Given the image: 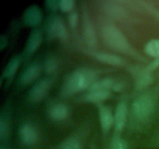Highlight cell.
I'll return each mask as SVG.
<instances>
[{
  "label": "cell",
  "mask_w": 159,
  "mask_h": 149,
  "mask_svg": "<svg viewBox=\"0 0 159 149\" xmlns=\"http://www.w3.org/2000/svg\"><path fill=\"white\" fill-rule=\"evenodd\" d=\"M96 81V74L89 68H79L68 76L62 85L61 93L70 96L79 92L89 88Z\"/></svg>",
  "instance_id": "1"
},
{
  "label": "cell",
  "mask_w": 159,
  "mask_h": 149,
  "mask_svg": "<svg viewBox=\"0 0 159 149\" xmlns=\"http://www.w3.org/2000/svg\"><path fill=\"white\" fill-rule=\"evenodd\" d=\"M102 37L105 43L115 51L131 55H138V53L132 49L125 36L113 25L107 24L103 26L102 29Z\"/></svg>",
  "instance_id": "2"
},
{
  "label": "cell",
  "mask_w": 159,
  "mask_h": 149,
  "mask_svg": "<svg viewBox=\"0 0 159 149\" xmlns=\"http://www.w3.org/2000/svg\"><path fill=\"white\" fill-rule=\"evenodd\" d=\"M155 107L154 99L150 95L144 94L136 99L132 105L133 113L138 119L144 120L151 116Z\"/></svg>",
  "instance_id": "3"
},
{
  "label": "cell",
  "mask_w": 159,
  "mask_h": 149,
  "mask_svg": "<svg viewBox=\"0 0 159 149\" xmlns=\"http://www.w3.org/2000/svg\"><path fill=\"white\" fill-rule=\"evenodd\" d=\"M48 35L51 38L59 39L65 41L68 39V29L63 20L59 16H54L50 20L48 25Z\"/></svg>",
  "instance_id": "4"
},
{
  "label": "cell",
  "mask_w": 159,
  "mask_h": 149,
  "mask_svg": "<svg viewBox=\"0 0 159 149\" xmlns=\"http://www.w3.org/2000/svg\"><path fill=\"white\" fill-rule=\"evenodd\" d=\"M51 88V82L48 79H41L38 81L29 92V98L33 102L41 101L48 94Z\"/></svg>",
  "instance_id": "5"
},
{
  "label": "cell",
  "mask_w": 159,
  "mask_h": 149,
  "mask_svg": "<svg viewBox=\"0 0 159 149\" xmlns=\"http://www.w3.org/2000/svg\"><path fill=\"white\" fill-rule=\"evenodd\" d=\"M20 138L22 142L27 146H32L38 141V132L30 124H24L19 130Z\"/></svg>",
  "instance_id": "6"
},
{
  "label": "cell",
  "mask_w": 159,
  "mask_h": 149,
  "mask_svg": "<svg viewBox=\"0 0 159 149\" xmlns=\"http://www.w3.org/2000/svg\"><path fill=\"white\" fill-rule=\"evenodd\" d=\"M41 9L37 6H30L23 13V22L29 26H35L41 22Z\"/></svg>",
  "instance_id": "7"
},
{
  "label": "cell",
  "mask_w": 159,
  "mask_h": 149,
  "mask_svg": "<svg viewBox=\"0 0 159 149\" xmlns=\"http://www.w3.org/2000/svg\"><path fill=\"white\" fill-rule=\"evenodd\" d=\"M83 34L85 42L89 47H95L97 45L96 31L87 14H84L83 16Z\"/></svg>",
  "instance_id": "8"
},
{
  "label": "cell",
  "mask_w": 159,
  "mask_h": 149,
  "mask_svg": "<svg viewBox=\"0 0 159 149\" xmlns=\"http://www.w3.org/2000/svg\"><path fill=\"white\" fill-rule=\"evenodd\" d=\"M127 111V106L125 102H120L117 104L114 113V126L116 131H121L125 127Z\"/></svg>",
  "instance_id": "9"
},
{
  "label": "cell",
  "mask_w": 159,
  "mask_h": 149,
  "mask_svg": "<svg viewBox=\"0 0 159 149\" xmlns=\"http://www.w3.org/2000/svg\"><path fill=\"white\" fill-rule=\"evenodd\" d=\"M41 68L38 64H32L25 69L22 73L20 79V83L23 85H26L34 82L40 74Z\"/></svg>",
  "instance_id": "10"
},
{
  "label": "cell",
  "mask_w": 159,
  "mask_h": 149,
  "mask_svg": "<svg viewBox=\"0 0 159 149\" xmlns=\"http://www.w3.org/2000/svg\"><path fill=\"white\" fill-rule=\"evenodd\" d=\"M99 118L101 127L105 132L109 131L114 125V115L107 106H101L99 108Z\"/></svg>",
  "instance_id": "11"
},
{
  "label": "cell",
  "mask_w": 159,
  "mask_h": 149,
  "mask_svg": "<svg viewBox=\"0 0 159 149\" xmlns=\"http://www.w3.org/2000/svg\"><path fill=\"white\" fill-rule=\"evenodd\" d=\"M92 55L102 63L107 64L113 66H123L126 64L125 61L123 60L120 57L110 53L104 52H93Z\"/></svg>",
  "instance_id": "12"
},
{
  "label": "cell",
  "mask_w": 159,
  "mask_h": 149,
  "mask_svg": "<svg viewBox=\"0 0 159 149\" xmlns=\"http://www.w3.org/2000/svg\"><path fill=\"white\" fill-rule=\"evenodd\" d=\"M68 108L65 104L57 102L51 106L49 110V116L55 121H61L66 119L68 116Z\"/></svg>",
  "instance_id": "13"
},
{
  "label": "cell",
  "mask_w": 159,
  "mask_h": 149,
  "mask_svg": "<svg viewBox=\"0 0 159 149\" xmlns=\"http://www.w3.org/2000/svg\"><path fill=\"white\" fill-rule=\"evenodd\" d=\"M111 96V92L102 90H89L83 97V100L92 103H100L107 100Z\"/></svg>",
  "instance_id": "14"
},
{
  "label": "cell",
  "mask_w": 159,
  "mask_h": 149,
  "mask_svg": "<svg viewBox=\"0 0 159 149\" xmlns=\"http://www.w3.org/2000/svg\"><path fill=\"white\" fill-rule=\"evenodd\" d=\"M42 42V34L41 32L38 29L34 30L29 36L26 46V54L30 55L32 54L37 51L40 46Z\"/></svg>",
  "instance_id": "15"
},
{
  "label": "cell",
  "mask_w": 159,
  "mask_h": 149,
  "mask_svg": "<svg viewBox=\"0 0 159 149\" xmlns=\"http://www.w3.org/2000/svg\"><path fill=\"white\" fill-rule=\"evenodd\" d=\"M20 63H21V57L20 56H15L12 57L10 61H9L8 65H6V68H5L4 71L2 74V79L5 80H10L15 74L16 73L17 70H18L19 67H20Z\"/></svg>",
  "instance_id": "16"
},
{
  "label": "cell",
  "mask_w": 159,
  "mask_h": 149,
  "mask_svg": "<svg viewBox=\"0 0 159 149\" xmlns=\"http://www.w3.org/2000/svg\"><path fill=\"white\" fill-rule=\"evenodd\" d=\"M105 9L107 13L110 14L111 16L115 17L118 20L120 19L124 16V9L120 6L117 2H105Z\"/></svg>",
  "instance_id": "17"
},
{
  "label": "cell",
  "mask_w": 159,
  "mask_h": 149,
  "mask_svg": "<svg viewBox=\"0 0 159 149\" xmlns=\"http://www.w3.org/2000/svg\"><path fill=\"white\" fill-rule=\"evenodd\" d=\"M153 81L152 74L149 73L148 70L139 71L136 74V85L138 88H142L150 85Z\"/></svg>",
  "instance_id": "18"
},
{
  "label": "cell",
  "mask_w": 159,
  "mask_h": 149,
  "mask_svg": "<svg viewBox=\"0 0 159 149\" xmlns=\"http://www.w3.org/2000/svg\"><path fill=\"white\" fill-rule=\"evenodd\" d=\"M144 51L148 55L155 59L159 57V39H153L148 42L144 47Z\"/></svg>",
  "instance_id": "19"
},
{
  "label": "cell",
  "mask_w": 159,
  "mask_h": 149,
  "mask_svg": "<svg viewBox=\"0 0 159 149\" xmlns=\"http://www.w3.org/2000/svg\"><path fill=\"white\" fill-rule=\"evenodd\" d=\"M58 149H82V143L76 137H70L61 143Z\"/></svg>",
  "instance_id": "20"
},
{
  "label": "cell",
  "mask_w": 159,
  "mask_h": 149,
  "mask_svg": "<svg viewBox=\"0 0 159 149\" xmlns=\"http://www.w3.org/2000/svg\"><path fill=\"white\" fill-rule=\"evenodd\" d=\"M57 68V61L54 57L47 59L43 65V69L47 74H54Z\"/></svg>",
  "instance_id": "21"
},
{
  "label": "cell",
  "mask_w": 159,
  "mask_h": 149,
  "mask_svg": "<svg viewBox=\"0 0 159 149\" xmlns=\"http://www.w3.org/2000/svg\"><path fill=\"white\" fill-rule=\"evenodd\" d=\"M127 143L123 138L116 137L112 140L109 149H127Z\"/></svg>",
  "instance_id": "22"
},
{
  "label": "cell",
  "mask_w": 159,
  "mask_h": 149,
  "mask_svg": "<svg viewBox=\"0 0 159 149\" xmlns=\"http://www.w3.org/2000/svg\"><path fill=\"white\" fill-rule=\"evenodd\" d=\"M75 5V3L73 0H60L59 1V9L64 12L71 13V12H73Z\"/></svg>",
  "instance_id": "23"
},
{
  "label": "cell",
  "mask_w": 159,
  "mask_h": 149,
  "mask_svg": "<svg viewBox=\"0 0 159 149\" xmlns=\"http://www.w3.org/2000/svg\"><path fill=\"white\" fill-rule=\"evenodd\" d=\"M6 117L2 116L0 120V138L1 141L6 139L9 133V124H8L7 119Z\"/></svg>",
  "instance_id": "24"
},
{
  "label": "cell",
  "mask_w": 159,
  "mask_h": 149,
  "mask_svg": "<svg viewBox=\"0 0 159 149\" xmlns=\"http://www.w3.org/2000/svg\"><path fill=\"white\" fill-rule=\"evenodd\" d=\"M68 25L71 28H75L78 25V22H79V14L77 12H71L69 13L68 17Z\"/></svg>",
  "instance_id": "25"
},
{
  "label": "cell",
  "mask_w": 159,
  "mask_h": 149,
  "mask_svg": "<svg viewBox=\"0 0 159 149\" xmlns=\"http://www.w3.org/2000/svg\"><path fill=\"white\" fill-rule=\"evenodd\" d=\"M46 6L51 11H56L59 9V1L57 0H48L46 2Z\"/></svg>",
  "instance_id": "26"
},
{
  "label": "cell",
  "mask_w": 159,
  "mask_h": 149,
  "mask_svg": "<svg viewBox=\"0 0 159 149\" xmlns=\"http://www.w3.org/2000/svg\"><path fill=\"white\" fill-rule=\"evenodd\" d=\"M158 67H159V57L155 59V60L150 65H148L147 70H148V71H152V70L156 69V68H158Z\"/></svg>",
  "instance_id": "27"
},
{
  "label": "cell",
  "mask_w": 159,
  "mask_h": 149,
  "mask_svg": "<svg viewBox=\"0 0 159 149\" xmlns=\"http://www.w3.org/2000/svg\"><path fill=\"white\" fill-rule=\"evenodd\" d=\"M148 8H150L151 11H152V13L155 15V16H156L157 18H158L159 20V10H158V9H155V8H153V7H148Z\"/></svg>",
  "instance_id": "28"
},
{
  "label": "cell",
  "mask_w": 159,
  "mask_h": 149,
  "mask_svg": "<svg viewBox=\"0 0 159 149\" xmlns=\"http://www.w3.org/2000/svg\"><path fill=\"white\" fill-rule=\"evenodd\" d=\"M6 45V39L4 38V37H1V40H0V47H1V50H2L5 47V46Z\"/></svg>",
  "instance_id": "29"
},
{
  "label": "cell",
  "mask_w": 159,
  "mask_h": 149,
  "mask_svg": "<svg viewBox=\"0 0 159 149\" xmlns=\"http://www.w3.org/2000/svg\"><path fill=\"white\" fill-rule=\"evenodd\" d=\"M0 149H8V148H6V147H4V146H1V147H0Z\"/></svg>",
  "instance_id": "30"
},
{
  "label": "cell",
  "mask_w": 159,
  "mask_h": 149,
  "mask_svg": "<svg viewBox=\"0 0 159 149\" xmlns=\"http://www.w3.org/2000/svg\"><path fill=\"white\" fill-rule=\"evenodd\" d=\"M91 149H96V148H95V147H92Z\"/></svg>",
  "instance_id": "31"
}]
</instances>
